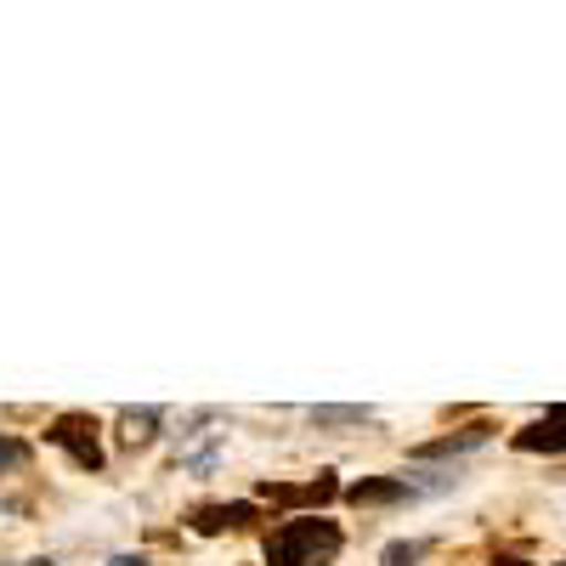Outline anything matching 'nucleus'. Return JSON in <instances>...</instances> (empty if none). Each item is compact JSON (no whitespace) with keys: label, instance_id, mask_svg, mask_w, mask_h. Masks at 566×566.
<instances>
[{"label":"nucleus","instance_id":"7ed1b4c3","mask_svg":"<svg viewBox=\"0 0 566 566\" xmlns=\"http://www.w3.org/2000/svg\"><path fill=\"white\" fill-rule=\"evenodd\" d=\"M476 442H488V424H470V431H464V437H448V442H431V448H424V453H431V459H442V453H464V448H476Z\"/></svg>","mask_w":566,"mask_h":566},{"label":"nucleus","instance_id":"20e7f679","mask_svg":"<svg viewBox=\"0 0 566 566\" xmlns=\"http://www.w3.org/2000/svg\"><path fill=\"white\" fill-rule=\"evenodd\" d=\"M108 566H148V560H142V555H114Z\"/></svg>","mask_w":566,"mask_h":566},{"label":"nucleus","instance_id":"f03ea898","mask_svg":"<svg viewBox=\"0 0 566 566\" xmlns=\"http://www.w3.org/2000/svg\"><path fill=\"white\" fill-rule=\"evenodd\" d=\"M306 419L312 424H363V419H374V408H306Z\"/></svg>","mask_w":566,"mask_h":566},{"label":"nucleus","instance_id":"423d86ee","mask_svg":"<svg viewBox=\"0 0 566 566\" xmlns=\"http://www.w3.org/2000/svg\"><path fill=\"white\" fill-rule=\"evenodd\" d=\"M499 566H522V560H499Z\"/></svg>","mask_w":566,"mask_h":566},{"label":"nucleus","instance_id":"f257e3e1","mask_svg":"<svg viewBox=\"0 0 566 566\" xmlns=\"http://www.w3.org/2000/svg\"><path fill=\"white\" fill-rule=\"evenodd\" d=\"M340 549V527L335 522H317V515H301V522H283L266 544L272 566H323L328 555Z\"/></svg>","mask_w":566,"mask_h":566},{"label":"nucleus","instance_id":"39448f33","mask_svg":"<svg viewBox=\"0 0 566 566\" xmlns=\"http://www.w3.org/2000/svg\"><path fill=\"white\" fill-rule=\"evenodd\" d=\"M7 459H18V448H12V442H0V464H7Z\"/></svg>","mask_w":566,"mask_h":566}]
</instances>
